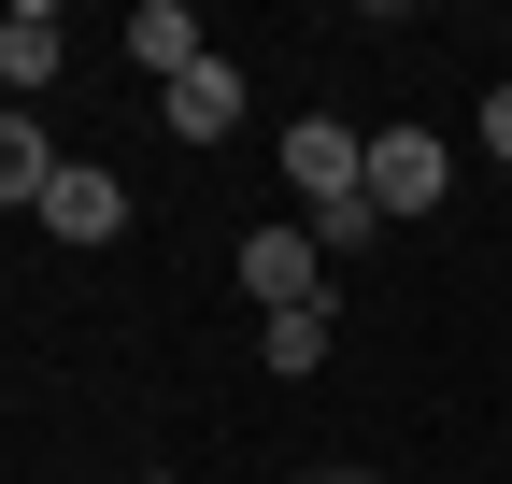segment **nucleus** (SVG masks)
I'll use <instances>...</instances> for the list:
<instances>
[{"instance_id":"7","label":"nucleus","mask_w":512,"mask_h":484,"mask_svg":"<svg viewBox=\"0 0 512 484\" xmlns=\"http://www.w3.org/2000/svg\"><path fill=\"white\" fill-rule=\"evenodd\" d=\"M128 57H143L157 86H185L200 72V15H185V0H143V15H128Z\"/></svg>"},{"instance_id":"11","label":"nucleus","mask_w":512,"mask_h":484,"mask_svg":"<svg viewBox=\"0 0 512 484\" xmlns=\"http://www.w3.org/2000/svg\"><path fill=\"white\" fill-rule=\"evenodd\" d=\"M484 143H498V157H512V86H484Z\"/></svg>"},{"instance_id":"9","label":"nucleus","mask_w":512,"mask_h":484,"mask_svg":"<svg viewBox=\"0 0 512 484\" xmlns=\"http://www.w3.org/2000/svg\"><path fill=\"white\" fill-rule=\"evenodd\" d=\"M328 328H342L328 299H313V314H271V342H256V356H271V371H328Z\"/></svg>"},{"instance_id":"3","label":"nucleus","mask_w":512,"mask_h":484,"mask_svg":"<svg viewBox=\"0 0 512 484\" xmlns=\"http://www.w3.org/2000/svg\"><path fill=\"white\" fill-rule=\"evenodd\" d=\"M29 214H43L57 242H114V228H128V186H114L100 157H57V186H43Z\"/></svg>"},{"instance_id":"6","label":"nucleus","mask_w":512,"mask_h":484,"mask_svg":"<svg viewBox=\"0 0 512 484\" xmlns=\"http://www.w3.org/2000/svg\"><path fill=\"white\" fill-rule=\"evenodd\" d=\"M157 100H171V129H185V143H228V129H242V72H228V57H200V72L157 86Z\"/></svg>"},{"instance_id":"1","label":"nucleus","mask_w":512,"mask_h":484,"mask_svg":"<svg viewBox=\"0 0 512 484\" xmlns=\"http://www.w3.org/2000/svg\"><path fill=\"white\" fill-rule=\"evenodd\" d=\"M441 186H456V157H441L427 129H370V214H441Z\"/></svg>"},{"instance_id":"12","label":"nucleus","mask_w":512,"mask_h":484,"mask_svg":"<svg viewBox=\"0 0 512 484\" xmlns=\"http://www.w3.org/2000/svg\"><path fill=\"white\" fill-rule=\"evenodd\" d=\"M313 484H370V470H313Z\"/></svg>"},{"instance_id":"2","label":"nucleus","mask_w":512,"mask_h":484,"mask_svg":"<svg viewBox=\"0 0 512 484\" xmlns=\"http://www.w3.org/2000/svg\"><path fill=\"white\" fill-rule=\"evenodd\" d=\"M285 171H299V200H356V186H370V129L299 114V129H285Z\"/></svg>"},{"instance_id":"10","label":"nucleus","mask_w":512,"mask_h":484,"mask_svg":"<svg viewBox=\"0 0 512 484\" xmlns=\"http://www.w3.org/2000/svg\"><path fill=\"white\" fill-rule=\"evenodd\" d=\"M356 242H384V214H370V186H356V200H313V257H356Z\"/></svg>"},{"instance_id":"5","label":"nucleus","mask_w":512,"mask_h":484,"mask_svg":"<svg viewBox=\"0 0 512 484\" xmlns=\"http://www.w3.org/2000/svg\"><path fill=\"white\" fill-rule=\"evenodd\" d=\"M72 72V29L43 15V0H15V15H0V86H57Z\"/></svg>"},{"instance_id":"4","label":"nucleus","mask_w":512,"mask_h":484,"mask_svg":"<svg viewBox=\"0 0 512 484\" xmlns=\"http://www.w3.org/2000/svg\"><path fill=\"white\" fill-rule=\"evenodd\" d=\"M242 285L271 299V314H313V299H328V257H313V228H256V242H242Z\"/></svg>"},{"instance_id":"8","label":"nucleus","mask_w":512,"mask_h":484,"mask_svg":"<svg viewBox=\"0 0 512 484\" xmlns=\"http://www.w3.org/2000/svg\"><path fill=\"white\" fill-rule=\"evenodd\" d=\"M43 186H57V143L29 129V114H0V214H29Z\"/></svg>"}]
</instances>
